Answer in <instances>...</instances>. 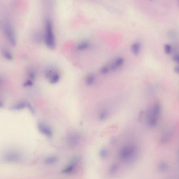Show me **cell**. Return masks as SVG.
I'll return each mask as SVG.
<instances>
[{
  "instance_id": "obj_1",
  "label": "cell",
  "mask_w": 179,
  "mask_h": 179,
  "mask_svg": "<svg viewBox=\"0 0 179 179\" xmlns=\"http://www.w3.org/2000/svg\"><path fill=\"white\" fill-rule=\"evenodd\" d=\"M44 41L47 48L54 50L56 46V38L54 34L53 24L52 20L47 18L45 21V34Z\"/></svg>"
},
{
  "instance_id": "obj_2",
  "label": "cell",
  "mask_w": 179,
  "mask_h": 179,
  "mask_svg": "<svg viewBox=\"0 0 179 179\" xmlns=\"http://www.w3.org/2000/svg\"><path fill=\"white\" fill-rule=\"evenodd\" d=\"M137 151V147L135 145H125L122 147L118 152V157L122 161H129L134 157Z\"/></svg>"
},
{
  "instance_id": "obj_3",
  "label": "cell",
  "mask_w": 179,
  "mask_h": 179,
  "mask_svg": "<svg viewBox=\"0 0 179 179\" xmlns=\"http://www.w3.org/2000/svg\"><path fill=\"white\" fill-rule=\"evenodd\" d=\"M3 29L5 35L10 44L12 46H16L17 43L16 33L11 23L8 21L4 22L3 24Z\"/></svg>"
},
{
  "instance_id": "obj_4",
  "label": "cell",
  "mask_w": 179,
  "mask_h": 179,
  "mask_svg": "<svg viewBox=\"0 0 179 179\" xmlns=\"http://www.w3.org/2000/svg\"><path fill=\"white\" fill-rule=\"evenodd\" d=\"M21 153L15 150H11L6 152L3 155V160L7 163H18L21 159Z\"/></svg>"
},
{
  "instance_id": "obj_5",
  "label": "cell",
  "mask_w": 179,
  "mask_h": 179,
  "mask_svg": "<svg viewBox=\"0 0 179 179\" xmlns=\"http://www.w3.org/2000/svg\"><path fill=\"white\" fill-rule=\"evenodd\" d=\"M37 129L41 133L47 138H52L53 135V131L52 128L45 123L39 122L37 123Z\"/></svg>"
},
{
  "instance_id": "obj_6",
  "label": "cell",
  "mask_w": 179,
  "mask_h": 179,
  "mask_svg": "<svg viewBox=\"0 0 179 179\" xmlns=\"http://www.w3.org/2000/svg\"><path fill=\"white\" fill-rule=\"evenodd\" d=\"M81 141V137L78 133H72L68 136L67 142L68 145L72 147H75Z\"/></svg>"
},
{
  "instance_id": "obj_7",
  "label": "cell",
  "mask_w": 179,
  "mask_h": 179,
  "mask_svg": "<svg viewBox=\"0 0 179 179\" xmlns=\"http://www.w3.org/2000/svg\"><path fill=\"white\" fill-rule=\"evenodd\" d=\"M125 59L122 57L116 58L115 59L113 60V62H112V64L109 65L110 70L112 71L117 70L123 66V64L125 63Z\"/></svg>"
},
{
  "instance_id": "obj_8",
  "label": "cell",
  "mask_w": 179,
  "mask_h": 179,
  "mask_svg": "<svg viewBox=\"0 0 179 179\" xmlns=\"http://www.w3.org/2000/svg\"><path fill=\"white\" fill-rule=\"evenodd\" d=\"M77 163L78 159L77 158H75L74 159H73L70 164L63 170L62 172L65 174H68L72 173L75 170V167L77 165Z\"/></svg>"
},
{
  "instance_id": "obj_9",
  "label": "cell",
  "mask_w": 179,
  "mask_h": 179,
  "mask_svg": "<svg viewBox=\"0 0 179 179\" xmlns=\"http://www.w3.org/2000/svg\"><path fill=\"white\" fill-rule=\"evenodd\" d=\"M142 47V43L140 42L137 41V42H134L133 44L131 45L130 50H131L132 53L134 55L137 56L141 52Z\"/></svg>"
},
{
  "instance_id": "obj_10",
  "label": "cell",
  "mask_w": 179,
  "mask_h": 179,
  "mask_svg": "<svg viewBox=\"0 0 179 179\" xmlns=\"http://www.w3.org/2000/svg\"><path fill=\"white\" fill-rule=\"evenodd\" d=\"M90 46V43L87 41H83L80 42L76 47L78 52H83L87 50Z\"/></svg>"
},
{
  "instance_id": "obj_11",
  "label": "cell",
  "mask_w": 179,
  "mask_h": 179,
  "mask_svg": "<svg viewBox=\"0 0 179 179\" xmlns=\"http://www.w3.org/2000/svg\"><path fill=\"white\" fill-rule=\"evenodd\" d=\"M159 118L150 114L149 117L148 119V125L150 128H155L159 122Z\"/></svg>"
},
{
  "instance_id": "obj_12",
  "label": "cell",
  "mask_w": 179,
  "mask_h": 179,
  "mask_svg": "<svg viewBox=\"0 0 179 179\" xmlns=\"http://www.w3.org/2000/svg\"><path fill=\"white\" fill-rule=\"evenodd\" d=\"M58 161V158L55 155H49L44 160V163L47 165H54Z\"/></svg>"
},
{
  "instance_id": "obj_13",
  "label": "cell",
  "mask_w": 179,
  "mask_h": 179,
  "mask_svg": "<svg viewBox=\"0 0 179 179\" xmlns=\"http://www.w3.org/2000/svg\"><path fill=\"white\" fill-rule=\"evenodd\" d=\"M28 104L29 103L26 102H20L13 106L11 109L13 110H20L23 109L25 108L28 107Z\"/></svg>"
},
{
  "instance_id": "obj_14",
  "label": "cell",
  "mask_w": 179,
  "mask_h": 179,
  "mask_svg": "<svg viewBox=\"0 0 179 179\" xmlns=\"http://www.w3.org/2000/svg\"><path fill=\"white\" fill-rule=\"evenodd\" d=\"M161 113V106L159 103H157L153 106L151 110V115L159 117Z\"/></svg>"
},
{
  "instance_id": "obj_15",
  "label": "cell",
  "mask_w": 179,
  "mask_h": 179,
  "mask_svg": "<svg viewBox=\"0 0 179 179\" xmlns=\"http://www.w3.org/2000/svg\"><path fill=\"white\" fill-rule=\"evenodd\" d=\"M2 55L3 57L8 61H12L14 58V56L12 52H11L10 50L6 48H5L2 50Z\"/></svg>"
},
{
  "instance_id": "obj_16",
  "label": "cell",
  "mask_w": 179,
  "mask_h": 179,
  "mask_svg": "<svg viewBox=\"0 0 179 179\" xmlns=\"http://www.w3.org/2000/svg\"><path fill=\"white\" fill-rule=\"evenodd\" d=\"M60 75L58 72H55L52 76L48 79L50 83L52 84H57L58 82H60Z\"/></svg>"
},
{
  "instance_id": "obj_17",
  "label": "cell",
  "mask_w": 179,
  "mask_h": 179,
  "mask_svg": "<svg viewBox=\"0 0 179 179\" xmlns=\"http://www.w3.org/2000/svg\"><path fill=\"white\" fill-rule=\"evenodd\" d=\"M96 77L94 74H90L88 75L86 77L85 84L88 86H90L95 84L96 82Z\"/></svg>"
},
{
  "instance_id": "obj_18",
  "label": "cell",
  "mask_w": 179,
  "mask_h": 179,
  "mask_svg": "<svg viewBox=\"0 0 179 179\" xmlns=\"http://www.w3.org/2000/svg\"><path fill=\"white\" fill-rule=\"evenodd\" d=\"M109 117V112L106 110H103L100 112L98 118L100 122H104Z\"/></svg>"
},
{
  "instance_id": "obj_19",
  "label": "cell",
  "mask_w": 179,
  "mask_h": 179,
  "mask_svg": "<svg viewBox=\"0 0 179 179\" xmlns=\"http://www.w3.org/2000/svg\"><path fill=\"white\" fill-rule=\"evenodd\" d=\"M158 169L159 170V171L161 172H165L169 169V165L165 162L162 161L158 164Z\"/></svg>"
},
{
  "instance_id": "obj_20",
  "label": "cell",
  "mask_w": 179,
  "mask_h": 179,
  "mask_svg": "<svg viewBox=\"0 0 179 179\" xmlns=\"http://www.w3.org/2000/svg\"><path fill=\"white\" fill-rule=\"evenodd\" d=\"M119 170V166L117 164H113L110 167L109 169V173L111 175L115 174Z\"/></svg>"
},
{
  "instance_id": "obj_21",
  "label": "cell",
  "mask_w": 179,
  "mask_h": 179,
  "mask_svg": "<svg viewBox=\"0 0 179 179\" xmlns=\"http://www.w3.org/2000/svg\"><path fill=\"white\" fill-rule=\"evenodd\" d=\"M110 70H110L109 65H106L102 66L101 68L100 69L99 72L102 75H106V74H108Z\"/></svg>"
},
{
  "instance_id": "obj_22",
  "label": "cell",
  "mask_w": 179,
  "mask_h": 179,
  "mask_svg": "<svg viewBox=\"0 0 179 179\" xmlns=\"http://www.w3.org/2000/svg\"><path fill=\"white\" fill-rule=\"evenodd\" d=\"M108 155V152L106 149L103 148L102 149L100 150L99 152V155L101 159H105L106 158H107V157Z\"/></svg>"
},
{
  "instance_id": "obj_23",
  "label": "cell",
  "mask_w": 179,
  "mask_h": 179,
  "mask_svg": "<svg viewBox=\"0 0 179 179\" xmlns=\"http://www.w3.org/2000/svg\"><path fill=\"white\" fill-rule=\"evenodd\" d=\"M170 138V133L169 132H165V133H164L163 135L161 136L160 142H161V143H166L167 142L169 141Z\"/></svg>"
},
{
  "instance_id": "obj_24",
  "label": "cell",
  "mask_w": 179,
  "mask_h": 179,
  "mask_svg": "<svg viewBox=\"0 0 179 179\" xmlns=\"http://www.w3.org/2000/svg\"><path fill=\"white\" fill-rule=\"evenodd\" d=\"M164 51L166 54H171L172 51V47L169 44H165L164 45Z\"/></svg>"
},
{
  "instance_id": "obj_25",
  "label": "cell",
  "mask_w": 179,
  "mask_h": 179,
  "mask_svg": "<svg viewBox=\"0 0 179 179\" xmlns=\"http://www.w3.org/2000/svg\"><path fill=\"white\" fill-rule=\"evenodd\" d=\"M55 71H54V70H53L52 68H48L47 70H46L45 72V77L46 78H47L48 80L50 78L52 75L54 74V72Z\"/></svg>"
},
{
  "instance_id": "obj_26",
  "label": "cell",
  "mask_w": 179,
  "mask_h": 179,
  "mask_svg": "<svg viewBox=\"0 0 179 179\" xmlns=\"http://www.w3.org/2000/svg\"><path fill=\"white\" fill-rule=\"evenodd\" d=\"M28 78L30 80H34L36 78V73L33 70H30V71L28 72Z\"/></svg>"
},
{
  "instance_id": "obj_27",
  "label": "cell",
  "mask_w": 179,
  "mask_h": 179,
  "mask_svg": "<svg viewBox=\"0 0 179 179\" xmlns=\"http://www.w3.org/2000/svg\"><path fill=\"white\" fill-rule=\"evenodd\" d=\"M35 35L33 37L34 38V40L36 41L37 43H39V42H41L42 41V37L41 36V35L38 32H36L35 33Z\"/></svg>"
},
{
  "instance_id": "obj_28",
  "label": "cell",
  "mask_w": 179,
  "mask_h": 179,
  "mask_svg": "<svg viewBox=\"0 0 179 179\" xmlns=\"http://www.w3.org/2000/svg\"><path fill=\"white\" fill-rule=\"evenodd\" d=\"M172 60L173 62L179 64V53L174 54L172 57Z\"/></svg>"
},
{
  "instance_id": "obj_29",
  "label": "cell",
  "mask_w": 179,
  "mask_h": 179,
  "mask_svg": "<svg viewBox=\"0 0 179 179\" xmlns=\"http://www.w3.org/2000/svg\"><path fill=\"white\" fill-rule=\"evenodd\" d=\"M32 80H28L25 83L24 86H26V87H31V86H32L33 85V84Z\"/></svg>"
},
{
  "instance_id": "obj_30",
  "label": "cell",
  "mask_w": 179,
  "mask_h": 179,
  "mask_svg": "<svg viewBox=\"0 0 179 179\" xmlns=\"http://www.w3.org/2000/svg\"><path fill=\"white\" fill-rule=\"evenodd\" d=\"M174 71L175 72V73L177 74H179V65L178 66H176L174 69Z\"/></svg>"
},
{
  "instance_id": "obj_31",
  "label": "cell",
  "mask_w": 179,
  "mask_h": 179,
  "mask_svg": "<svg viewBox=\"0 0 179 179\" xmlns=\"http://www.w3.org/2000/svg\"></svg>"
},
{
  "instance_id": "obj_32",
  "label": "cell",
  "mask_w": 179,
  "mask_h": 179,
  "mask_svg": "<svg viewBox=\"0 0 179 179\" xmlns=\"http://www.w3.org/2000/svg\"></svg>"
}]
</instances>
